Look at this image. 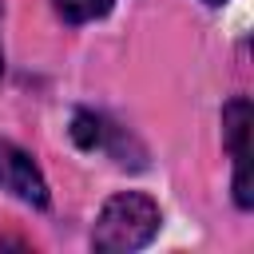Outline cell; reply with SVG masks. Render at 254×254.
I'll return each mask as SVG.
<instances>
[{"mask_svg": "<svg viewBox=\"0 0 254 254\" xmlns=\"http://www.w3.org/2000/svg\"><path fill=\"white\" fill-rule=\"evenodd\" d=\"M71 135H75V143H79V147H99V143H103V135H107V123H103L99 115H91V111H79V115H75V127H71Z\"/></svg>", "mask_w": 254, "mask_h": 254, "instance_id": "cell-5", "label": "cell"}, {"mask_svg": "<svg viewBox=\"0 0 254 254\" xmlns=\"http://www.w3.org/2000/svg\"><path fill=\"white\" fill-rule=\"evenodd\" d=\"M159 202L143 190H123V194H111L95 218V230H91V246L103 250V254H127V250H139L147 246L155 234H159Z\"/></svg>", "mask_w": 254, "mask_h": 254, "instance_id": "cell-1", "label": "cell"}, {"mask_svg": "<svg viewBox=\"0 0 254 254\" xmlns=\"http://www.w3.org/2000/svg\"><path fill=\"white\" fill-rule=\"evenodd\" d=\"M0 79H4V52H0Z\"/></svg>", "mask_w": 254, "mask_h": 254, "instance_id": "cell-6", "label": "cell"}, {"mask_svg": "<svg viewBox=\"0 0 254 254\" xmlns=\"http://www.w3.org/2000/svg\"><path fill=\"white\" fill-rule=\"evenodd\" d=\"M250 103L246 99H230L222 111V131L234 155V202L242 210H250L254 194H250Z\"/></svg>", "mask_w": 254, "mask_h": 254, "instance_id": "cell-3", "label": "cell"}, {"mask_svg": "<svg viewBox=\"0 0 254 254\" xmlns=\"http://www.w3.org/2000/svg\"><path fill=\"white\" fill-rule=\"evenodd\" d=\"M115 0H52V8L67 20V24H87V20H99L111 12Z\"/></svg>", "mask_w": 254, "mask_h": 254, "instance_id": "cell-4", "label": "cell"}, {"mask_svg": "<svg viewBox=\"0 0 254 254\" xmlns=\"http://www.w3.org/2000/svg\"><path fill=\"white\" fill-rule=\"evenodd\" d=\"M206 4H226V0H206Z\"/></svg>", "mask_w": 254, "mask_h": 254, "instance_id": "cell-7", "label": "cell"}, {"mask_svg": "<svg viewBox=\"0 0 254 254\" xmlns=\"http://www.w3.org/2000/svg\"><path fill=\"white\" fill-rule=\"evenodd\" d=\"M0 187L8 194H16L20 202L36 206V210L48 206V183H44L36 159L28 151H20L16 143H8V139H0Z\"/></svg>", "mask_w": 254, "mask_h": 254, "instance_id": "cell-2", "label": "cell"}]
</instances>
